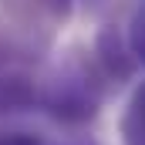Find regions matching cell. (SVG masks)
Here are the masks:
<instances>
[{
	"mask_svg": "<svg viewBox=\"0 0 145 145\" xmlns=\"http://www.w3.org/2000/svg\"><path fill=\"white\" fill-rule=\"evenodd\" d=\"M105 88H108V81L101 78L91 57H74L57 74L40 81L37 108H44L54 121H61L68 128H78V125H88L101 111Z\"/></svg>",
	"mask_w": 145,
	"mask_h": 145,
	"instance_id": "cell-1",
	"label": "cell"
},
{
	"mask_svg": "<svg viewBox=\"0 0 145 145\" xmlns=\"http://www.w3.org/2000/svg\"><path fill=\"white\" fill-rule=\"evenodd\" d=\"M40 105V81L31 71V57L0 40V115H20Z\"/></svg>",
	"mask_w": 145,
	"mask_h": 145,
	"instance_id": "cell-2",
	"label": "cell"
},
{
	"mask_svg": "<svg viewBox=\"0 0 145 145\" xmlns=\"http://www.w3.org/2000/svg\"><path fill=\"white\" fill-rule=\"evenodd\" d=\"M91 61H95V68L101 71V78H105L108 84H125V81H132L135 71H138V61H135V54L128 51V40H125V34H121L115 24H105V27L98 31Z\"/></svg>",
	"mask_w": 145,
	"mask_h": 145,
	"instance_id": "cell-3",
	"label": "cell"
},
{
	"mask_svg": "<svg viewBox=\"0 0 145 145\" xmlns=\"http://www.w3.org/2000/svg\"><path fill=\"white\" fill-rule=\"evenodd\" d=\"M121 138L125 145H145V81H138L128 98V108L121 115Z\"/></svg>",
	"mask_w": 145,
	"mask_h": 145,
	"instance_id": "cell-4",
	"label": "cell"
},
{
	"mask_svg": "<svg viewBox=\"0 0 145 145\" xmlns=\"http://www.w3.org/2000/svg\"><path fill=\"white\" fill-rule=\"evenodd\" d=\"M125 40H128V51L135 54V61L145 64V0H138V7L132 10V20L125 27Z\"/></svg>",
	"mask_w": 145,
	"mask_h": 145,
	"instance_id": "cell-5",
	"label": "cell"
},
{
	"mask_svg": "<svg viewBox=\"0 0 145 145\" xmlns=\"http://www.w3.org/2000/svg\"><path fill=\"white\" fill-rule=\"evenodd\" d=\"M0 145H44V142H40V135H34V132L10 128V132H0Z\"/></svg>",
	"mask_w": 145,
	"mask_h": 145,
	"instance_id": "cell-6",
	"label": "cell"
},
{
	"mask_svg": "<svg viewBox=\"0 0 145 145\" xmlns=\"http://www.w3.org/2000/svg\"><path fill=\"white\" fill-rule=\"evenodd\" d=\"M40 3H44L57 20H68V17H71V10H74V0H40Z\"/></svg>",
	"mask_w": 145,
	"mask_h": 145,
	"instance_id": "cell-7",
	"label": "cell"
},
{
	"mask_svg": "<svg viewBox=\"0 0 145 145\" xmlns=\"http://www.w3.org/2000/svg\"><path fill=\"white\" fill-rule=\"evenodd\" d=\"M105 3H108V0H91V7H105Z\"/></svg>",
	"mask_w": 145,
	"mask_h": 145,
	"instance_id": "cell-8",
	"label": "cell"
},
{
	"mask_svg": "<svg viewBox=\"0 0 145 145\" xmlns=\"http://www.w3.org/2000/svg\"><path fill=\"white\" fill-rule=\"evenodd\" d=\"M81 145H84V142H81Z\"/></svg>",
	"mask_w": 145,
	"mask_h": 145,
	"instance_id": "cell-9",
	"label": "cell"
}]
</instances>
